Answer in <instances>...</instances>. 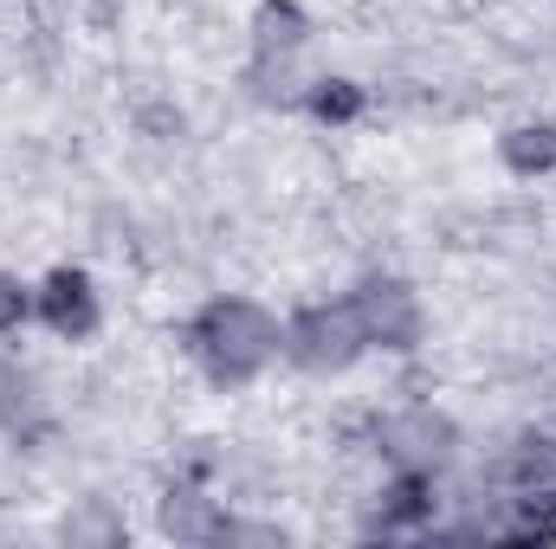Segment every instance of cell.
Returning <instances> with one entry per match:
<instances>
[{"label": "cell", "mask_w": 556, "mask_h": 549, "mask_svg": "<svg viewBox=\"0 0 556 549\" xmlns=\"http://www.w3.org/2000/svg\"><path fill=\"white\" fill-rule=\"evenodd\" d=\"M181 343H188V362H194L214 388H253V382L278 362V317L260 297L220 291V297H207V304L188 317Z\"/></svg>", "instance_id": "1"}, {"label": "cell", "mask_w": 556, "mask_h": 549, "mask_svg": "<svg viewBox=\"0 0 556 549\" xmlns=\"http://www.w3.org/2000/svg\"><path fill=\"white\" fill-rule=\"evenodd\" d=\"M369 356V336L356 323L350 291L343 297H311L291 317H278V362H291L298 375H350Z\"/></svg>", "instance_id": "2"}, {"label": "cell", "mask_w": 556, "mask_h": 549, "mask_svg": "<svg viewBox=\"0 0 556 549\" xmlns=\"http://www.w3.org/2000/svg\"><path fill=\"white\" fill-rule=\"evenodd\" d=\"M350 304H356V323L369 336V349H389V356H408L427 336V304L408 278L395 272H363L350 284Z\"/></svg>", "instance_id": "3"}, {"label": "cell", "mask_w": 556, "mask_h": 549, "mask_svg": "<svg viewBox=\"0 0 556 549\" xmlns=\"http://www.w3.org/2000/svg\"><path fill=\"white\" fill-rule=\"evenodd\" d=\"M376 446H382V459L395 465V472H420V478H440L453 459H459V426H453V413L427 408H395L382 413V426H376Z\"/></svg>", "instance_id": "4"}, {"label": "cell", "mask_w": 556, "mask_h": 549, "mask_svg": "<svg viewBox=\"0 0 556 549\" xmlns=\"http://www.w3.org/2000/svg\"><path fill=\"white\" fill-rule=\"evenodd\" d=\"M33 323H46L65 343H91L104 330V297H98L91 272L85 266H52L33 284Z\"/></svg>", "instance_id": "5"}, {"label": "cell", "mask_w": 556, "mask_h": 549, "mask_svg": "<svg viewBox=\"0 0 556 549\" xmlns=\"http://www.w3.org/2000/svg\"><path fill=\"white\" fill-rule=\"evenodd\" d=\"M492 485L505 491V505H551L556 498V433H518L498 452Z\"/></svg>", "instance_id": "6"}, {"label": "cell", "mask_w": 556, "mask_h": 549, "mask_svg": "<svg viewBox=\"0 0 556 549\" xmlns=\"http://www.w3.org/2000/svg\"><path fill=\"white\" fill-rule=\"evenodd\" d=\"M155 531H162L168 544H220L227 511H220V498H207V491H194V485H175V491L155 505Z\"/></svg>", "instance_id": "7"}, {"label": "cell", "mask_w": 556, "mask_h": 549, "mask_svg": "<svg viewBox=\"0 0 556 549\" xmlns=\"http://www.w3.org/2000/svg\"><path fill=\"white\" fill-rule=\"evenodd\" d=\"M498 162H505L518 181L556 175V117H525V124H505V137H498Z\"/></svg>", "instance_id": "8"}, {"label": "cell", "mask_w": 556, "mask_h": 549, "mask_svg": "<svg viewBox=\"0 0 556 549\" xmlns=\"http://www.w3.org/2000/svg\"><path fill=\"white\" fill-rule=\"evenodd\" d=\"M433 478H420V472H395V485H389V498L376 505V518H369V531H382V537H395V531H420L427 518H433Z\"/></svg>", "instance_id": "9"}, {"label": "cell", "mask_w": 556, "mask_h": 549, "mask_svg": "<svg viewBox=\"0 0 556 549\" xmlns=\"http://www.w3.org/2000/svg\"><path fill=\"white\" fill-rule=\"evenodd\" d=\"M311 46V13L298 0H260L253 7V52H304Z\"/></svg>", "instance_id": "10"}, {"label": "cell", "mask_w": 556, "mask_h": 549, "mask_svg": "<svg viewBox=\"0 0 556 549\" xmlns=\"http://www.w3.org/2000/svg\"><path fill=\"white\" fill-rule=\"evenodd\" d=\"M298 111H311L317 124H330V130H343V124H356L363 111H369V91L356 85V78H311V91H304V104Z\"/></svg>", "instance_id": "11"}, {"label": "cell", "mask_w": 556, "mask_h": 549, "mask_svg": "<svg viewBox=\"0 0 556 549\" xmlns=\"http://www.w3.org/2000/svg\"><path fill=\"white\" fill-rule=\"evenodd\" d=\"M20 323H33V284L0 272V336H13Z\"/></svg>", "instance_id": "12"}]
</instances>
